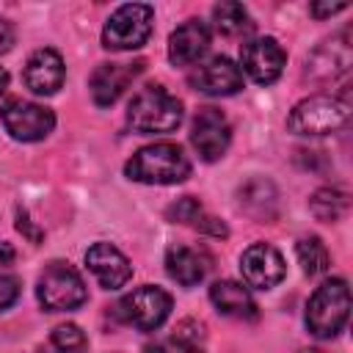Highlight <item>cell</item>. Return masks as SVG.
<instances>
[{"mask_svg": "<svg viewBox=\"0 0 353 353\" xmlns=\"http://www.w3.org/2000/svg\"><path fill=\"white\" fill-rule=\"evenodd\" d=\"M124 174L143 185H176V182L188 179L190 163L176 143L160 141V143H149V146L138 149L127 160Z\"/></svg>", "mask_w": 353, "mask_h": 353, "instance_id": "6da1fadb", "label": "cell"}, {"mask_svg": "<svg viewBox=\"0 0 353 353\" xmlns=\"http://www.w3.org/2000/svg\"><path fill=\"white\" fill-rule=\"evenodd\" d=\"M350 314V287L345 279H328L323 281L306 306V328L317 339H331L342 331Z\"/></svg>", "mask_w": 353, "mask_h": 353, "instance_id": "7a4b0ae2", "label": "cell"}, {"mask_svg": "<svg viewBox=\"0 0 353 353\" xmlns=\"http://www.w3.org/2000/svg\"><path fill=\"white\" fill-rule=\"evenodd\" d=\"M127 121L138 132H171L182 121V102L165 91L163 85H146L141 88L130 108H127Z\"/></svg>", "mask_w": 353, "mask_h": 353, "instance_id": "3957f363", "label": "cell"}, {"mask_svg": "<svg viewBox=\"0 0 353 353\" xmlns=\"http://www.w3.org/2000/svg\"><path fill=\"white\" fill-rule=\"evenodd\" d=\"M350 119V102L328 94H314L301 99L287 119V127L295 135H328L347 124Z\"/></svg>", "mask_w": 353, "mask_h": 353, "instance_id": "277c9868", "label": "cell"}, {"mask_svg": "<svg viewBox=\"0 0 353 353\" xmlns=\"http://www.w3.org/2000/svg\"><path fill=\"white\" fill-rule=\"evenodd\" d=\"M39 303L50 312H69L77 309L80 303H85V284L80 279V273L74 268H69L66 262H50L44 268V273L39 276V287H36Z\"/></svg>", "mask_w": 353, "mask_h": 353, "instance_id": "5b68a950", "label": "cell"}, {"mask_svg": "<svg viewBox=\"0 0 353 353\" xmlns=\"http://www.w3.org/2000/svg\"><path fill=\"white\" fill-rule=\"evenodd\" d=\"M152 6L146 3H127L121 8H116L110 14V19L105 22V30H102V44L108 50H138L149 33H152Z\"/></svg>", "mask_w": 353, "mask_h": 353, "instance_id": "8992f818", "label": "cell"}, {"mask_svg": "<svg viewBox=\"0 0 353 353\" xmlns=\"http://www.w3.org/2000/svg\"><path fill=\"white\" fill-rule=\"evenodd\" d=\"M171 312V295L160 287H138L127 292L116 303V317L127 325H135L138 331H154L163 325V320Z\"/></svg>", "mask_w": 353, "mask_h": 353, "instance_id": "52a82bcc", "label": "cell"}, {"mask_svg": "<svg viewBox=\"0 0 353 353\" xmlns=\"http://www.w3.org/2000/svg\"><path fill=\"white\" fill-rule=\"evenodd\" d=\"M0 119H3V127L8 130V135L17 141H41L55 127V113L50 108L25 102V99L6 102L0 110Z\"/></svg>", "mask_w": 353, "mask_h": 353, "instance_id": "ba28073f", "label": "cell"}, {"mask_svg": "<svg viewBox=\"0 0 353 353\" xmlns=\"http://www.w3.org/2000/svg\"><path fill=\"white\" fill-rule=\"evenodd\" d=\"M240 63H243V72L259 83V85H270L281 77L284 72V63H287V55L281 50V44L270 36H262V39H251L240 47Z\"/></svg>", "mask_w": 353, "mask_h": 353, "instance_id": "9c48e42d", "label": "cell"}, {"mask_svg": "<svg viewBox=\"0 0 353 353\" xmlns=\"http://www.w3.org/2000/svg\"><path fill=\"white\" fill-rule=\"evenodd\" d=\"M229 141H232V127L226 116L218 108H201L190 127V143L199 152V157L207 163L223 157V152L229 149Z\"/></svg>", "mask_w": 353, "mask_h": 353, "instance_id": "30bf717a", "label": "cell"}, {"mask_svg": "<svg viewBox=\"0 0 353 353\" xmlns=\"http://www.w3.org/2000/svg\"><path fill=\"white\" fill-rule=\"evenodd\" d=\"M240 270H243V279L248 287H256V290H270L276 287L287 268H284V256L268 245V243H254L243 251L240 256Z\"/></svg>", "mask_w": 353, "mask_h": 353, "instance_id": "8fae6325", "label": "cell"}, {"mask_svg": "<svg viewBox=\"0 0 353 353\" xmlns=\"http://www.w3.org/2000/svg\"><path fill=\"white\" fill-rule=\"evenodd\" d=\"M188 83L201 91V94H210V97H229V94H237L243 88V72L234 61H229L226 55H215L210 58L207 63L196 66L188 77Z\"/></svg>", "mask_w": 353, "mask_h": 353, "instance_id": "7c38bea8", "label": "cell"}, {"mask_svg": "<svg viewBox=\"0 0 353 353\" xmlns=\"http://www.w3.org/2000/svg\"><path fill=\"white\" fill-rule=\"evenodd\" d=\"M63 77H66V69H63V58L50 50V47H41L36 50L28 63H25V72H22V80L25 85L39 94V97H50L55 94L61 85H63Z\"/></svg>", "mask_w": 353, "mask_h": 353, "instance_id": "4fadbf2b", "label": "cell"}, {"mask_svg": "<svg viewBox=\"0 0 353 353\" xmlns=\"http://www.w3.org/2000/svg\"><path fill=\"white\" fill-rule=\"evenodd\" d=\"M85 265H88V270L97 276V281L105 290H119L132 276L130 259L116 245H110V243H94L85 251Z\"/></svg>", "mask_w": 353, "mask_h": 353, "instance_id": "5bb4252c", "label": "cell"}, {"mask_svg": "<svg viewBox=\"0 0 353 353\" xmlns=\"http://www.w3.org/2000/svg\"><path fill=\"white\" fill-rule=\"evenodd\" d=\"M143 69V61H135V63H99L91 74V97L99 108H108L113 105L124 88L130 85V80H135V74H141Z\"/></svg>", "mask_w": 353, "mask_h": 353, "instance_id": "9a60e30c", "label": "cell"}, {"mask_svg": "<svg viewBox=\"0 0 353 353\" xmlns=\"http://www.w3.org/2000/svg\"><path fill=\"white\" fill-rule=\"evenodd\" d=\"M210 50V28L201 19H188L168 39V58L176 66L196 63Z\"/></svg>", "mask_w": 353, "mask_h": 353, "instance_id": "2e32d148", "label": "cell"}, {"mask_svg": "<svg viewBox=\"0 0 353 353\" xmlns=\"http://www.w3.org/2000/svg\"><path fill=\"white\" fill-rule=\"evenodd\" d=\"M165 270L168 276L182 284V287H196L207 270H210V256L201 248H190V245H171L165 254Z\"/></svg>", "mask_w": 353, "mask_h": 353, "instance_id": "e0dca14e", "label": "cell"}, {"mask_svg": "<svg viewBox=\"0 0 353 353\" xmlns=\"http://www.w3.org/2000/svg\"><path fill=\"white\" fill-rule=\"evenodd\" d=\"M210 301L226 317H234V320H256V303H254L251 292L240 281H232V279L215 281L210 287Z\"/></svg>", "mask_w": 353, "mask_h": 353, "instance_id": "ac0fdd59", "label": "cell"}, {"mask_svg": "<svg viewBox=\"0 0 353 353\" xmlns=\"http://www.w3.org/2000/svg\"><path fill=\"white\" fill-rule=\"evenodd\" d=\"M314 218L320 221H339L350 210V196L342 188H320L309 201Z\"/></svg>", "mask_w": 353, "mask_h": 353, "instance_id": "d6986e66", "label": "cell"}, {"mask_svg": "<svg viewBox=\"0 0 353 353\" xmlns=\"http://www.w3.org/2000/svg\"><path fill=\"white\" fill-rule=\"evenodd\" d=\"M212 19H215L218 33H223V36H240V33H248L251 30V17H248L245 6L243 3H234V0L218 3L212 8Z\"/></svg>", "mask_w": 353, "mask_h": 353, "instance_id": "ffe728a7", "label": "cell"}, {"mask_svg": "<svg viewBox=\"0 0 353 353\" xmlns=\"http://www.w3.org/2000/svg\"><path fill=\"white\" fill-rule=\"evenodd\" d=\"M295 254H298L301 270H303L306 276H320V273L328 270L331 256H328V248H325V243H323L320 237H314V234L301 237L298 245H295Z\"/></svg>", "mask_w": 353, "mask_h": 353, "instance_id": "44dd1931", "label": "cell"}, {"mask_svg": "<svg viewBox=\"0 0 353 353\" xmlns=\"http://www.w3.org/2000/svg\"><path fill=\"white\" fill-rule=\"evenodd\" d=\"M240 204H243L251 215H256V218H273V212L268 210V204L276 207V190H273L270 182L254 179V182H248V185L240 190Z\"/></svg>", "mask_w": 353, "mask_h": 353, "instance_id": "7402d4cb", "label": "cell"}, {"mask_svg": "<svg viewBox=\"0 0 353 353\" xmlns=\"http://www.w3.org/2000/svg\"><path fill=\"white\" fill-rule=\"evenodd\" d=\"M52 347L58 350V353H83V347H85V334L80 331V325H74V323H63V325H58L55 331H52Z\"/></svg>", "mask_w": 353, "mask_h": 353, "instance_id": "603a6c76", "label": "cell"}, {"mask_svg": "<svg viewBox=\"0 0 353 353\" xmlns=\"http://www.w3.org/2000/svg\"><path fill=\"white\" fill-rule=\"evenodd\" d=\"M165 215H168L174 223H188V226H196V223H199V218L204 215V210H201V204H199L193 196H185V199H179L176 204H171Z\"/></svg>", "mask_w": 353, "mask_h": 353, "instance_id": "cb8c5ba5", "label": "cell"}, {"mask_svg": "<svg viewBox=\"0 0 353 353\" xmlns=\"http://www.w3.org/2000/svg\"><path fill=\"white\" fill-rule=\"evenodd\" d=\"M143 353H204V350L199 347V342H190V339L174 334L168 339H157V342L146 345Z\"/></svg>", "mask_w": 353, "mask_h": 353, "instance_id": "d4e9b609", "label": "cell"}, {"mask_svg": "<svg viewBox=\"0 0 353 353\" xmlns=\"http://www.w3.org/2000/svg\"><path fill=\"white\" fill-rule=\"evenodd\" d=\"M19 298V279L17 276H0V312L17 303Z\"/></svg>", "mask_w": 353, "mask_h": 353, "instance_id": "484cf974", "label": "cell"}, {"mask_svg": "<svg viewBox=\"0 0 353 353\" xmlns=\"http://www.w3.org/2000/svg\"><path fill=\"white\" fill-rule=\"evenodd\" d=\"M347 8V3H314L309 11H312V17H317V19H323V17H331V14H339V11H345Z\"/></svg>", "mask_w": 353, "mask_h": 353, "instance_id": "4316f807", "label": "cell"}, {"mask_svg": "<svg viewBox=\"0 0 353 353\" xmlns=\"http://www.w3.org/2000/svg\"><path fill=\"white\" fill-rule=\"evenodd\" d=\"M11 44H14V28H11V22H6V19L0 17V55L8 52Z\"/></svg>", "mask_w": 353, "mask_h": 353, "instance_id": "83f0119b", "label": "cell"}, {"mask_svg": "<svg viewBox=\"0 0 353 353\" xmlns=\"http://www.w3.org/2000/svg\"><path fill=\"white\" fill-rule=\"evenodd\" d=\"M14 262V248L8 243H0V268L3 265H11Z\"/></svg>", "mask_w": 353, "mask_h": 353, "instance_id": "f1b7e54d", "label": "cell"}, {"mask_svg": "<svg viewBox=\"0 0 353 353\" xmlns=\"http://www.w3.org/2000/svg\"><path fill=\"white\" fill-rule=\"evenodd\" d=\"M6 88H8V72H6L3 66H0V94H3Z\"/></svg>", "mask_w": 353, "mask_h": 353, "instance_id": "f546056e", "label": "cell"}, {"mask_svg": "<svg viewBox=\"0 0 353 353\" xmlns=\"http://www.w3.org/2000/svg\"><path fill=\"white\" fill-rule=\"evenodd\" d=\"M301 353H323V350H314V347H309V350H301Z\"/></svg>", "mask_w": 353, "mask_h": 353, "instance_id": "4dcf8cb0", "label": "cell"}]
</instances>
